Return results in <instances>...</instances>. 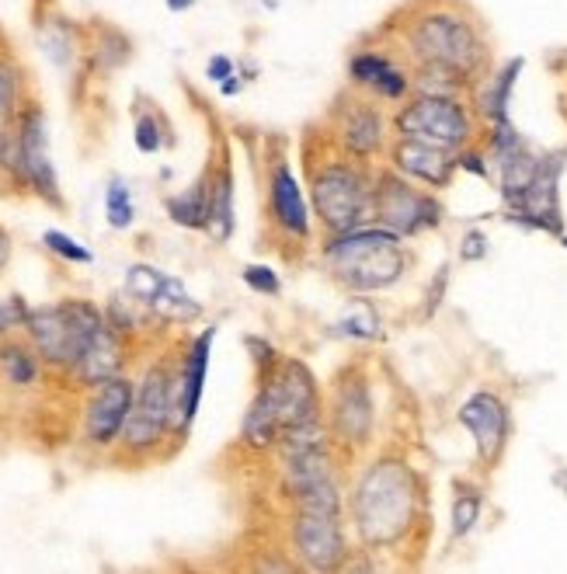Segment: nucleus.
<instances>
[{
  "label": "nucleus",
  "instance_id": "1",
  "mask_svg": "<svg viewBox=\"0 0 567 574\" xmlns=\"http://www.w3.org/2000/svg\"><path fill=\"white\" fill-rule=\"evenodd\" d=\"M418 484L401 460H376L352 491V522L366 546H394L415 526Z\"/></svg>",
  "mask_w": 567,
  "mask_h": 574
},
{
  "label": "nucleus",
  "instance_id": "2",
  "mask_svg": "<svg viewBox=\"0 0 567 574\" xmlns=\"http://www.w3.org/2000/svg\"><path fill=\"white\" fill-rule=\"evenodd\" d=\"M321 254L327 261L331 275L338 279L348 293L391 290L407 269L404 238L383 223H363L345 233H331V241L324 244Z\"/></svg>",
  "mask_w": 567,
  "mask_h": 574
},
{
  "label": "nucleus",
  "instance_id": "3",
  "mask_svg": "<svg viewBox=\"0 0 567 574\" xmlns=\"http://www.w3.org/2000/svg\"><path fill=\"white\" fill-rule=\"evenodd\" d=\"M404 39L418 63L446 67L459 77H467V81H477V73L487 67V42L477 29V21L453 4H439L415 14Z\"/></svg>",
  "mask_w": 567,
  "mask_h": 574
},
{
  "label": "nucleus",
  "instance_id": "4",
  "mask_svg": "<svg viewBox=\"0 0 567 574\" xmlns=\"http://www.w3.org/2000/svg\"><path fill=\"white\" fill-rule=\"evenodd\" d=\"M105 324V310L94 306L91 300H60L49 306H36L24 331H29V342L39 352V359L60 365V370H73L88 342Z\"/></svg>",
  "mask_w": 567,
  "mask_h": 574
},
{
  "label": "nucleus",
  "instance_id": "5",
  "mask_svg": "<svg viewBox=\"0 0 567 574\" xmlns=\"http://www.w3.org/2000/svg\"><path fill=\"white\" fill-rule=\"evenodd\" d=\"M373 189L376 181L352 164L331 161L314 174V205L327 233H345L352 226H363L373 220Z\"/></svg>",
  "mask_w": 567,
  "mask_h": 574
},
{
  "label": "nucleus",
  "instance_id": "6",
  "mask_svg": "<svg viewBox=\"0 0 567 574\" xmlns=\"http://www.w3.org/2000/svg\"><path fill=\"white\" fill-rule=\"evenodd\" d=\"M397 133L407 140H422L443 150H463L474 140V119L467 104L459 98H439V94H418L407 101L394 119Z\"/></svg>",
  "mask_w": 567,
  "mask_h": 574
},
{
  "label": "nucleus",
  "instance_id": "7",
  "mask_svg": "<svg viewBox=\"0 0 567 574\" xmlns=\"http://www.w3.org/2000/svg\"><path fill=\"white\" fill-rule=\"evenodd\" d=\"M373 220L397 230L401 238H415L422 230L439 226L443 220V205L435 202V195L422 192L411 185V178L391 171H379L376 189H373Z\"/></svg>",
  "mask_w": 567,
  "mask_h": 574
},
{
  "label": "nucleus",
  "instance_id": "8",
  "mask_svg": "<svg viewBox=\"0 0 567 574\" xmlns=\"http://www.w3.org/2000/svg\"><path fill=\"white\" fill-rule=\"evenodd\" d=\"M171 383L174 373L164 362H153L136 383V401L125 417L122 429V446L133 453H150L158 442L171 432Z\"/></svg>",
  "mask_w": 567,
  "mask_h": 574
},
{
  "label": "nucleus",
  "instance_id": "9",
  "mask_svg": "<svg viewBox=\"0 0 567 574\" xmlns=\"http://www.w3.org/2000/svg\"><path fill=\"white\" fill-rule=\"evenodd\" d=\"M14 143L21 153L24 185H29L42 202H49L53 209H63L57 164H53V153H49V125H45V112L39 109V104H24L21 109Z\"/></svg>",
  "mask_w": 567,
  "mask_h": 574
},
{
  "label": "nucleus",
  "instance_id": "10",
  "mask_svg": "<svg viewBox=\"0 0 567 574\" xmlns=\"http://www.w3.org/2000/svg\"><path fill=\"white\" fill-rule=\"evenodd\" d=\"M213 342H216V328L199 331L192 338L182 365H178V373H174V383H171V432L174 435H185L195 422V414H199L205 376H210Z\"/></svg>",
  "mask_w": 567,
  "mask_h": 574
},
{
  "label": "nucleus",
  "instance_id": "11",
  "mask_svg": "<svg viewBox=\"0 0 567 574\" xmlns=\"http://www.w3.org/2000/svg\"><path fill=\"white\" fill-rule=\"evenodd\" d=\"M272 386L279 417H282V432H290L296 425L317 422L321 417V386L317 376L311 373V365L300 359H282L275 365V373L265 376Z\"/></svg>",
  "mask_w": 567,
  "mask_h": 574
},
{
  "label": "nucleus",
  "instance_id": "12",
  "mask_svg": "<svg viewBox=\"0 0 567 574\" xmlns=\"http://www.w3.org/2000/svg\"><path fill=\"white\" fill-rule=\"evenodd\" d=\"M564 153H547L539 157L536 174L529 181V189L523 195V202L508 209V216L515 223H523L529 230H544L560 238L564 233V216H560V171H564Z\"/></svg>",
  "mask_w": 567,
  "mask_h": 574
},
{
  "label": "nucleus",
  "instance_id": "13",
  "mask_svg": "<svg viewBox=\"0 0 567 574\" xmlns=\"http://www.w3.org/2000/svg\"><path fill=\"white\" fill-rule=\"evenodd\" d=\"M293 554L311 571L338 567L348 554V540L342 515H317V512H296L293 518Z\"/></svg>",
  "mask_w": 567,
  "mask_h": 574
},
{
  "label": "nucleus",
  "instance_id": "14",
  "mask_svg": "<svg viewBox=\"0 0 567 574\" xmlns=\"http://www.w3.org/2000/svg\"><path fill=\"white\" fill-rule=\"evenodd\" d=\"M459 425L470 432L474 446H477V456L484 466H495L508 446V404L492 394V390H477L459 407Z\"/></svg>",
  "mask_w": 567,
  "mask_h": 574
},
{
  "label": "nucleus",
  "instance_id": "15",
  "mask_svg": "<svg viewBox=\"0 0 567 574\" xmlns=\"http://www.w3.org/2000/svg\"><path fill=\"white\" fill-rule=\"evenodd\" d=\"M133 401H136V383L122 373L94 386V397L88 401V411H84V439L91 446H101V450L112 446L125 429Z\"/></svg>",
  "mask_w": 567,
  "mask_h": 574
},
{
  "label": "nucleus",
  "instance_id": "16",
  "mask_svg": "<svg viewBox=\"0 0 567 574\" xmlns=\"http://www.w3.org/2000/svg\"><path fill=\"white\" fill-rule=\"evenodd\" d=\"M373 394L363 376H348L331 401V429L348 446H366L373 435Z\"/></svg>",
  "mask_w": 567,
  "mask_h": 574
},
{
  "label": "nucleus",
  "instance_id": "17",
  "mask_svg": "<svg viewBox=\"0 0 567 574\" xmlns=\"http://www.w3.org/2000/svg\"><path fill=\"white\" fill-rule=\"evenodd\" d=\"M391 164L397 174H404L411 181H422L428 189H446L456 171V157H453V150L401 137L391 150Z\"/></svg>",
  "mask_w": 567,
  "mask_h": 574
},
{
  "label": "nucleus",
  "instance_id": "18",
  "mask_svg": "<svg viewBox=\"0 0 567 574\" xmlns=\"http://www.w3.org/2000/svg\"><path fill=\"white\" fill-rule=\"evenodd\" d=\"M269 209L272 220L290 233V238H306L311 233V205L303 199V185L290 161H272L269 171Z\"/></svg>",
  "mask_w": 567,
  "mask_h": 574
},
{
  "label": "nucleus",
  "instance_id": "19",
  "mask_svg": "<svg viewBox=\"0 0 567 574\" xmlns=\"http://www.w3.org/2000/svg\"><path fill=\"white\" fill-rule=\"evenodd\" d=\"M338 140L355 157V161H369L383 150L386 140V119L366 98H352L345 109H338Z\"/></svg>",
  "mask_w": 567,
  "mask_h": 574
},
{
  "label": "nucleus",
  "instance_id": "20",
  "mask_svg": "<svg viewBox=\"0 0 567 574\" xmlns=\"http://www.w3.org/2000/svg\"><path fill=\"white\" fill-rule=\"evenodd\" d=\"M122 359L125 355H122L119 331L112 324H105L88 342L84 355L77 359L73 373H77V380H81L84 386H98V383H105V380H112V376L122 373Z\"/></svg>",
  "mask_w": 567,
  "mask_h": 574
},
{
  "label": "nucleus",
  "instance_id": "21",
  "mask_svg": "<svg viewBox=\"0 0 567 574\" xmlns=\"http://www.w3.org/2000/svg\"><path fill=\"white\" fill-rule=\"evenodd\" d=\"M241 439L247 442L251 450H272V446H279V439H282V417H279V404H275V394H272L269 383L257 386L254 401L247 404L244 422H241Z\"/></svg>",
  "mask_w": 567,
  "mask_h": 574
},
{
  "label": "nucleus",
  "instance_id": "22",
  "mask_svg": "<svg viewBox=\"0 0 567 574\" xmlns=\"http://www.w3.org/2000/svg\"><path fill=\"white\" fill-rule=\"evenodd\" d=\"M234 171L223 161L210 174V220H205V233L213 238V244H226L234 238Z\"/></svg>",
  "mask_w": 567,
  "mask_h": 574
},
{
  "label": "nucleus",
  "instance_id": "23",
  "mask_svg": "<svg viewBox=\"0 0 567 574\" xmlns=\"http://www.w3.org/2000/svg\"><path fill=\"white\" fill-rule=\"evenodd\" d=\"M331 477V456H327V446L321 450H303V453H286L282 456V487L286 494H296L314 487L321 481Z\"/></svg>",
  "mask_w": 567,
  "mask_h": 574
},
{
  "label": "nucleus",
  "instance_id": "24",
  "mask_svg": "<svg viewBox=\"0 0 567 574\" xmlns=\"http://www.w3.org/2000/svg\"><path fill=\"white\" fill-rule=\"evenodd\" d=\"M164 209H168L171 223L185 226V230H205V220H210V174L192 181L185 192L168 195Z\"/></svg>",
  "mask_w": 567,
  "mask_h": 574
},
{
  "label": "nucleus",
  "instance_id": "25",
  "mask_svg": "<svg viewBox=\"0 0 567 574\" xmlns=\"http://www.w3.org/2000/svg\"><path fill=\"white\" fill-rule=\"evenodd\" d=\"M150 313H153V318L168 321V324H189V321L202 318V303L192 300V293L185 290L182 279L168 275L164 285H161V293L153 296V303H150Z\"/></svg>",
  "mask_w": 567,
  "mask_h": 574
},
{
  "label": "nucleus",
  "instance_id": "26",
  "mask_svg": "<svg viewBox=\"0 0 567 574\" xmlns=\"http://www.w3.org/2000/svg\"><path fill=\"white\" fill-rule=\"evenodd\" d=\"M519 70H523V60H508L492 81H487L484 94H480V112L487 122H502L508 119V101H512V88L519 81Z\"/></svg>",
  "mask_w": 567,
  "mask_h": 574
},
{
  "label": "nucleus",
  "instance_id": "27",
  "mask_svg": "<svg viewBox=\"0 0 567 574\" xmlns=\"http://www.w3.org/2000/svg\"><path fill=\"white\" fill-rule=\"evenodd\" d=\"M0 373L11 386H32L39 380V352L24 342H0Z\"/></svg>",
  "mask_w": 567,
  "mask_h": 574
},
{
  "label": "nucleus",
  "instance_id": "28",
  "mask_svg": "<svg viewBox=\"0 0 567 574\" xmlns=\"http://www.w3.org/2000/svg\"><path fill=\"white\" fill-rule=\"evenodd\" d=\"M39 46L49 57V63H57L60 70H67L73 63V32H70V24L63 18H53V21L42 24V29H39Z\"/></svg>",
  "mask_w": 567,
  "mask_h": 574
},
{
  "label": "nucleus",
  "instance_id": "29",
  "mask_svg": "<svg viewBox=\"0 0 567 574\" xmlns=\"http://www.w3.org/2000/svg\"><path fill=\"white\" fill-rule=\"evenodd\" d=\"M480 508H484V494L480 487H470V484H459L456 487V499H453V536L463 540L480 518Z\"/></svg>",
  "mask_w": 567,
  "mask_h": 574
},
{
  "label": "nucleus",
  "instance_id": "30",
  "mask_svg": "<svg viewBox=\"0 0 567 574\" xmlns=\"http://www.w3.org/2000/svg\"><path fill=\"white\" fill-rule=\"evenodd\" d=\"M342 491L334 484V477L306 487L296 494V512H317V515H342Z\"/></svg>",
  "mask_w": 567,
  "mask_h": 574
},
{
  "label": "nucleus",
  "instance_id": "31",
  "mask_svg": "<svg viewBox=\"0 0 567 574\" xmlns=\"http://www.w3.org/2000/svg\"><path fill=\"white\" fill-rule=\"evenodd\" d=\"M105 216L112 230H129L136 220V205H133V192L122 178H112L105 189Z\"/></svg>",
  "mask_w": 567,
  "mask_h": 574
},
{
  "label": "nucleus",
  "instance_id": "32",
  "mask_svg": "<svg viewBox=\"0 0 567 574\" xmlns=\"http://www.w3.org/2000/svg\"><path fill=\"white\" fill-rule=\"evenodd\" d=\"M164 272L161 269H153V265H133L125 272V296L129 300H136L140 306L150 310L153 296L161 293V285H164Z\"/></svg>",
  "mask_w": 567,
  "mask_h": 574
},
{
  "label": "nucleus",
  "instance_id": "33",
  "mask_svg": "<svg viewBox=\"0 0 567 574\" xmlns=\"http://www.w3.org/2000/svg\"><path fill=\"white\" fill-rule=\"evenodd\" d=\"M338 331L345 338H355V342H373V338H379V313L369 300H355L348 318L338 321Z\"/></svg>",
  "mask_w": 567,
  "mask_h": 574
},
{
  "label": "nucleus",
  "instance_id": "34",
  "mask_svg": "<svg viewBox=\"0 0 567 574\" xmlns=\"http://www.w3.org/2000/svg\"><path fill=\"white\" fill-rule=\"evenodd\" d=\"M394 67V60L386 57V52H373V49H363V52H355L352 63H348V73H352V81L355 84H363V88H373L379 77Z\"/></svg>",
  "mask_w": 567,
  "mask_h": 574
},
{
  "label": "nucleus",
  "instance_id": "35",
  "mask_svg": "<svg viewBox=\"0 0 567 574\" xmlns=\"http://www.w3.org/2000/svg\"><path fill=\"white\" fill-rule=\"evenodd\" d=\"M42 244H45V251H53L57 258L70 261V265H91L94 261V254L63 230H42Z\"/></svg>",
  "mask_w": 567,
  "mask_h": 574
},
{
  "label": "nucleus",
  "instance_id": "36",
  "mask_svg": "<svg viewBox=\"0 0 567 574\" xmlns=\"http://www.w3.org/2000/svg\"><path fill=\"white\" fill-rule=\"evenodd\" d=\"M18 88H21L18 70L8 60H0V122H11L18 109Z\"/></svg>",
  "mask_w": 567,
  "mask_h": 574
},
{
  "label": "nucleus",
  "instance_id": "37",
  "mask_svg": "<svg viewBox=\"0 0 567 574\" xmlns=\"http://www.w3.org/2000/svg\"><path fill=\"white\" fill-rule=\"evenodd\" d=\"M133 140H136V150L140 153H161V147H164V125L158 122V115H136V133H133Z\"/></svg>",
  "mask_w": 567,
  "mask_h": 574
},
{
  "label": "nucleus",
  "instance_id": "38",
  "mask_svg": "<svg viewBox=\"0 0 567 574\" xmlns=\"http://www.w3.org/2000/svg\"><path fill=\"white\" fill-rule=\"evenodd\" d=\"M241 279L247 282V290L257 293V296H279V293H282L279 272H275L272 265H244Z\"/></svg>",
  "mask_w": 567,
  "mask_h": 574
},
{
  "label": "nucleus",
  "instance_id": "39",
  "mask_svg": "<svg viewBox=\"0 0 567 574\" xmlns=\"http://www.w3.org/2000/svg\"><path fill=\"white\" fill-rule=\"evenodd\" d=\"M29 313H32V306L21 296H0V338H8L18 328L29 324Z\"/></svg>",
  "mask_w": 567,
  "mask_h": 574
},
{
  "label": "nucleus",
  "instance_id": "40",
  "mask_svg": "<svg viewBox=\"0 0 567 574\" xmlns=\"http://www.w3.org/2000/svg\"><path fill=\"white\" fill-rule=\"evenodd\" d=\"M407 88H411V77L404 73V70H397V67H391L386 70L379 81L369 88L379 101H401L404 94H407Z\"/></svg>",
  "mask_w": 567,
  "mask_h": 574
},
{
  "label": "nucleus",
  "instance_id": "41",
  "mask_svg": "<svg viewBox=\"0 0 567 574\" xmlns=\"http://www.w3.org/2000/svg\"><path fill=\"white\" fill-rule=\"evenodd\" d=\"M205 77H210L213 84H223L226 77H234V60L223 57V52H216V57L205 63Z\"/></svg>",
  "mask_w": 567,
  "mask_h": 574
},
{
  "label": "nucleus",
  "instance_id": "42",
  "mask_svg": "<svg viewBox=\"0 0 567 574\" xmlns=\"http://www.w3.org/2000/svg\"><path fill=\"white\" fill-rule=\"evenodd\" d=\"M463 261H480L484 254H487V238L480 230H470L467 238H463Z\"/></svg>",
  "mask_w": 567,
  "mask_h": 574
},
{
  "label": "nucleus",
  "instance_id": "43",
  "mask_svg": "<svg viewBox=\"0 0 567 574\" xmlns=\"http://www.w3.org/2000/svg\"><path fill=\"white\" fill-rule=\"evenodd\" d=\"M241 88H244L241 77L234 73V77H226V81L220 84V94H223V98H234V94H241Z\"/></svg>",
  "mask_w": 567,
  "mask_h": 574
},
{
  "label": "nucleus",
  "instance_id": "44",
  "mask_svg": "<svg viewBox=\"0 0 567 574\" xmlns=\"http://www.w3.org/2000/svg\"><path fill=\"white\" fill-rule=\"evenodd\" d=\"M8 261H11V241H8V233L0 230V272L8 269Z\"/></svg>",
  "mask_w": 567,
  "mask_h": 574
},
{
  "label": "nucleus",
  "instance_id": "45",
  "mask_svg": "<svg viewBox=\"0 0 567 574\" xmlns=\"http://www.w3.org/2000/svg\"><path fill=\"white\" fill-rule=\"evenodd\" d=\"M168 4V11L171 14H185V11H192L195 8V0H164Z\"/></svg>",
  "mask_w": 567,
  "mask_h": 574
},
{
  "label": "nucleus",
  "instance_id": "46",
  "mask_svg": "<svg viewBox=\"0 0 567 574\" xmlns=\"http://www.w3.org/2000/svg\"><path fill=\"white\" fill-rule=\"evenodd\" d=\"M4 147H8V133H4V122H0V161H4Z\"/></svg>",
  "mask_w": 567,
  "mask_h": 574
}]
</instances>
